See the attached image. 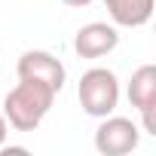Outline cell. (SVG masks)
Segmentation results:
<instances>
[{"label":"cell","mask_w":156,"mask_h":156,"mask_svg":"<svg viewBox=\"0 0 156 156\" xmlns=\"http://www.w3.org/2000/svg\"><path fill=\"white\" fill-rule=\"evenodd\" d=\"M55 104V92L34 80H19L3 98V116L16 132H34Z\"/></svg>","instance_id":"cell-1"},{"label":"cell","mask_w":156,"mask_h":156,"mask_svg":"<svg viewBox=\"0 0 156 156\" xmlns=\"http://www.w3.org/2000/svg\"><path fill=\"white\" fill-rule=\"evenodd\" d=\"M76 98L80 107L89 116H107L116 110L119 104V80L110 67H89L80 76V86H76Z\"/></svg>","instance_id":"cell-2"},{"label":"cell","mask_w":156,"mask_h":156,"mask_svg":"<svg viewBox=\"0 0 156 156\" xmlns=\"http://www.w3.org/2000/svg\"><path fill=\"white\" fill-rule=\"evenodd\" d=\"M141 129L126 116H101V126L95 129V150L101 156H126L138 147Z\"/></svg>","instance_id":"cell-3"},{"label":"cell","mask_w":156,"mask_h":156,"mask_svg":"<svg viewBox=\"0 0 156 156\" xmlns=\"http://www.w3.org/2000/svg\"><path fill=\"white\" fill-rule=\"evenodd\" d=\"M19 80H34V83H43V86H49L55 95L61 92V86H64V64L52 55V52H43V49H31V52H25L22 58H19Z\"/></svg>","instance_id":"cell-4"},{"label":"cell","mask_w":156,"mask_h":156,"mask_svg":"<svg viewBox=\"0 0 156 156\" xmlns=\"http://www.w3.org/2000/svg\"><path fill=\"white\" fill-rule=\"evenodd\" d=\"M126 95H129V104L141 113L144 132L147 135H156V122H153V107H156V67L153 64H141L132 73Z\"/></svg>","instance_id":"cell-5"},{"label":"cell","mask_w":156,"mask_h":156,"mask_svg":"<svg viewBox=\"0 0 156 156\" xmlns=\"http://www.w3.org/2000/svg\"><path fill=\"white\" fill-rule=\"evenodd\" d=\"M119 46V34H116V25H107V22H89L76 31L73 37V52L80 58H104L107 52H113Z\"/></svg>","instance_id":"cell-6"},{"label":"cell","mask_w":156,"mask_h":156,"mask_svg":"<svg viewBox=\"0 0 156 156\" xmlns=\"http://www.w3.org/2000/svg\"><path fill=\"white\" fill-rule=\"evenodd\" d=\"M107 16L119 28H144L153 19L156 0H104Z\"/></svg>","instance_id":"cell-7"},{"label":"cell","mask_w":156,"mask_h":156,"mask_svg":"<svg viewBox=\"0 0 156 156\" xmlns=\"http://www.w3.org/2000/svg\"><path fill=\"white\" fill-rule=\"evenodd\" d=\"M6 135H9V122H6V116L0 113V147L6 144Z\"/></svg>","instance_id":"cell-8"},{"label":"cell","mask_w":156,"mask_h":156,"mask_svg":"<svg viewBox=\"0 0 156 156\" xmlns=\"http://www.w3.org/2000/svg\"><path fill=\"white\" fill-rule=\"evenodd\" d=\"M64 6H89V3H95V0H61Z\"/></svg>","instance_id":"cell-9"}]
</instances>
